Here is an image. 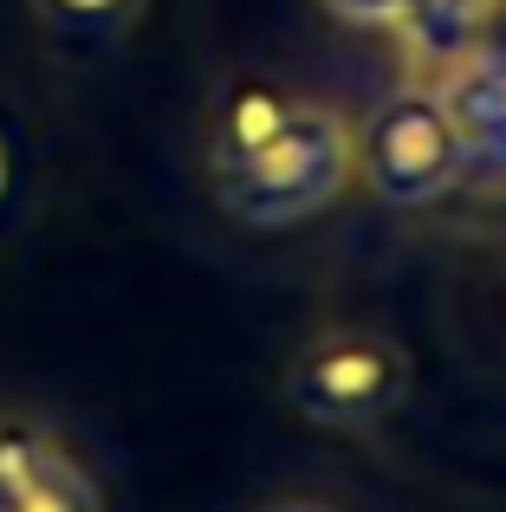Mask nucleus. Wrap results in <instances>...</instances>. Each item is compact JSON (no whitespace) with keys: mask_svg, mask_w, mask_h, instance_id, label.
Segmentation results:
<instances>
[{"mask_svg":"<svg viewBox=\"0 0 506 512\" xmlns=\"http://www.w3.org/2000/svg\"><path fill=\"white\" fill-rule=\"evenodd\" d=\"M325 13H338L357 33H396L409 13V0H325Z\"/></svg>","mask_w":506,"mask_h":512,"instance_id":"nucleus-9","label":"nucleus"},{"mask_svg":"<svg viewBox=\"0 0 506 512\" xmlns=\"http://www.w3.org/2000/svg\"><path fill=\"white\" fill-rule=\"evenodd\" d=\"M0 512H104V493H98V480L85 474V461L59 441V448L39 454L20 480L0 487Z\"/></svg>","mask_w":506,"mask_h":512,"instance_id":"nucleus-6","label":"nucleus"},{"mask_svg":"<svg viewBox=\"0 0 506 512\" xmlns=\"http://www.w3.org/2000/svg\"><path fill=\"white\" fill-rule=\"evenodd\" d=\"M52 448H59V435H52L46 422H33V415H0V487H7L13 474H26V467Z\"/></svg>","mask_w":506,"mask_h":512,"instance_id":"nucleus-8","label":"nucleus"},{"mask_svg":"<svg viewBox=\"0 0 506 512\" xmlns=\"http://www.w3.org/2000/svg\"><path fill=\"white\" fill-rule=\"evenodd\" d=\"M416 363L370 325H331L286 357V402L331 435H377L409 402Z\"/></svg>","mask_w":506,"mask_h":512,"instance_id":"nucleus-3","label":"nucleus"},{"mask_svg":"<svg viewBox=\"0 0 506 512\" xmlns=\"http://www.w3.org/2000/svg\"><path fill=\"white\" fill-rule=\"evenodd\" d=\"M351 182V117L305 98L253 156L215 169V201L247 227H292L338 208Z\"/></svg>","mask_w":506,"mask_h":512,"instance_id":"nucleus-1","label":"nucleus"},{"mask_svg":"<svg viewBox=\"0 0 506 512\" xmlns=\"http://www.w3.org/2000/svg\"><path fill=\"white\" fill-rule=\"evenodd\" d=\"M299 104L305 98L292 85H279V78L234 72L228 85L215 91V104H208V175H215V169H234L241 156H253L292 111H299Z\"/></svg>","mask_w":506,"mask_h":512,"instance_id":"nucleus-5","label":"nucleus"},{"mask_svg":"<svg viewBox=\"0 0 506 512\" xmlns=\"http://www.w3.org/2000/svg\"><path fill=\"white\" fill-rule=\"evenodd\" d=\"M253 512H344V506L318 500V493H279V500H266V506H253Z\"/></svg>","mask_w":506,"mask_h":512,"instance_id":"nucleus-10","label":"nucleus"},{"mask_svg":"<svg viewBox=\"0 0 506 512\" xmlns=\"http://www.w3.org/2000/svg\"><path fill=\"white\" fill-rule=\"evenodd\" d=\"M33 20L59 39H117L143 20L150 0H26Z\"/></svg>","mask_w":506,"mask_h":512,"instance_id":"nucleus-7","label":"nucleus"},{"mask_svg":"<svg viewBox=\"0 0 506 512\" xmlns=\"http://www.w3.org/2000/svg\"><path fill=\"white\" fill-rule=\"evenodd\" d=\"M0 188H7V150H0Z\"/></svg>","mask_w":506,"mask_h":512,"instance_id":"nucleus-11","label":"nucleus"},{"mask_svg":"<svg viewBox=\"0 0 506 512\" xmlns=\"http://www.w3.org/2000/svg\"><path fill=\"white\" fill-rule=\"evenodd\" d=\"M500 98H506V72H500Z\"/></svg>","mask_w":506,"mask_h":512,"instance_id":"nucleus-12","label":"nucleus"},{"mask_svg":"<svg viewBox=\"0 0 506 512\" xmlns=\"http://www.w3.org/2000/svg\"><path fill=\"white\" fill-rule=\"evenodd\" d=\"M351 169L383 208H429L468 175V150L461 130L448 117V98L429 78L383 91L364 111V124H351Z\"/></svg>","mask_w":506,"mask_h":512,"instance_id":"nucleus-2","label":"nucleus"},{"mask_svg":"<svg viewBox=\"0 0 506 512\" xmlns=\"http://www.w3.org/2000/svg\"><path fill=\"white\" fill-rule=\"evenodd\" d=\"M506 13V0H409L403 26H396V46H403V65L409 78H442L455 72L461 59H474V52L494 39V20Z\"/></svg>","mask_w":506,"mask_h":512,"instance_id":"nucleus-4","label":"nucleus"}]
</instances>
